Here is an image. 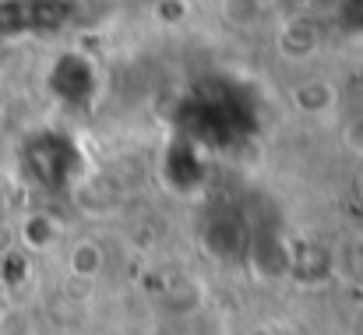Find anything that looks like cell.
I'll use <instances>...</instances> for the list:
<instances>
[{
	"label": "cell",
	"instance_id": "1",
	"mask_svg": "<svg viewBox=\"0 0 363 335\" xmlns=\"http://www.w3.org/2000/svg\"><path fill=\"white\" fill-rule=\"evenodd\" d=\"M67 18L64 0H7L0 4V35L57 28Z\"/></svg>",
	"mask_w": 363,
	"mask_h": 335
}]
</instances>
